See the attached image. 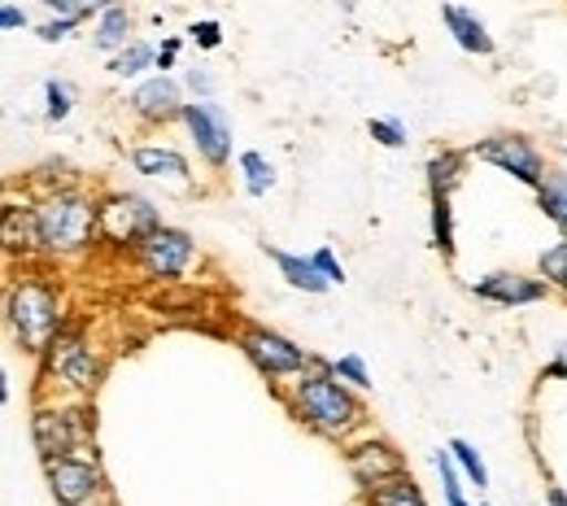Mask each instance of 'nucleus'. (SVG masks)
<instances>
[{
	"instance_id": "nucleus-37",
	"label": "nucleus",
	"mask_w": 567,
	"mask_h": 506,
	"mask_svg": "<svg viewBox=\"0 0 567 506\" xmlns=\"http://www.w3.org/2000/svg\"><path fill=\"white\" fill-rule=\"evenodd\" d=\"M546 375H550V380H567V345L555 350V362L546 366Z\"/></svg>"
},
{
	"instance_id": "nucleus-16",
	"label": "nucleus",
	"mask_w": 567,
	"mask_h": 506,
	"mask_svg": "<svg viewBox=\"0 0 567 506\" xmlns=\"http://www.w3.org/2000/svg\"><path fill=\"white\" fill-rule=\"evenodd\" d=\"M132 166L148 175V179H171V184H188L193 171H188V157L171 145H141L132 148Z\"/></svg>"
},
{
	"instance_id": "nucleus-34",
	"label": "nucleus",
	"mask_w": 567,
	"mask_h": 506,
	"mask_svg": "<svg viewBox=\"0 0 567 506\" xmlns=\"http://www.w3.org/2000/svg\"><path fill=\"white\" fill-rule=\"evenodd\" d=\"M184 83L197 92V101H214V74L210 71H202V66H197V71L184 74Z\"/></svg>"
},
{
	"instance_id": "nucleus-31",
	"label": "nucleus",
	"mask_w": 567,
	"mask_h": 506,
	"mask_svg": "<svg viewBox=\"0 0 567 506\" xmlns=\"http://www.w3.org/2000/svg\"><path fill=\"white\" fill-rule=\"evenodd\" d=\"M310 262L319 267V276H323L328 285H341V280H346V267H341V258H337L328 245H319V249L310 254Z\"/></svg>"
},
{
	"instance_id": "nucleus-10",
	"label": "nucleus",
	"mask_w": 567,
	"mask_h": 506,
	"mask_svg": "<svg viewBox=\"0 0 567 506\" xmlns=\"http://www.w3.org/2000/svg\"><path fill=\"white\" fill-rule=\"evenodd\" d=\"M193 258H197L193 236L184 227H166V223L136 249V262L148 280H179L193 267Z\"/></svg>"
},
{
	"instance_id": "nucleus-20",
	"label": "nucleus",
	"mask_w": 567,
	"mask_h": 506,
	"mask_svg": "<svg viewBox=\"0 0 567 506\" xmlns=\"http://www.w3.org/2000/svg\"><path fill=\"white\" fill-rule=\"evenodd\" d=\"M362 506H427V498L411 476H398V481H384V485L367 489V494H362Z\"/></svg>"
},
{
	"instance_id": "nucleus-14",
	"label": "nucleus",
	"mask_w": 567,
	"mask_h": 506,
	"mask_svg": "<svg viewBox=\"0 0 567 506\" xmlns=\"http://www.w3.org/2000/svg\"><path fill=\"white\" fill-rule=\"evenodd\" d=\"M132 114L141 118V123H153V127H162V123H171V118H184V87L171 79V74H153V79H144L141 87L132 92Z\"/></svg>"
},
{
	"instance_id": "nucleus-19",
	"label": "nucleus",
	"mask_w": 567,
	"mask_h": 506,
	"mask_svg": "<svg viewBox=\"0 0 567 506\" xmlns=\"http://www.w3.org/2000/svg\"><path fill=\"white\" fill-rule=\"evenodd\" d=\"M463 166H467V153H436L432 162H427V193L432 197H450L454 188H458V179H463Z\"/></svg>"
},
{
	"instance_id": "nucleus-21",
	"label": "nucleus",
	"mask_w": 567,
	"mask_h": 506,
	"mask_svg": "<svg viewBox=\"0 0 567 506\" xmlns=\"http://www.w3.org/2000/svg\"><path fill=\"white\" fill-rule=\"evenodd\" d=\"M537 206L559 227V236H567V171H550L546 175V184L537 188Z\"/></svg>"
},
{
	"instance_id": "nucleus-17",
	"label": "nucleus",
	"mask_w": 567,
	"mask_h": 506,
	"mask_svg": "<svg viewBox=\"0 0 567 506\" xmlns=\"http://www.w3.org/2000/svg\"><path fill=\"white\" fill-rule=\"evenodd\" d=\"M136 18L123 9V4H105L101 9V18H96V31H92V44L101 49V53H123L127 44H136Z\"/></svg>"
},
{
	"instance_id": "nucleus-38",
	"label": "nucleus",
	"mask_w": 567,
	"mask_h": 506,
	"mask_svg": "<svg viewBox=\"0 0 567 506\" xmlns=\"http://www.w3.org/2000/svg\"><path fill=\"white\" fill-rule=\"evenodd\" d=\"M546 506H567V489L550 485V489H546Z\"/></svg>"
},
{
	"instance_id": "nucleus-5",
	"label": "nucleus",
	"mask_w": 567,
	"mask_h": 506,
	"mask_svg": "<svg viewBox=\"0 0 567 506\" xmlns=\"http://www.w3.org/2000/svg\"><path fill=\"white\" fill-rule=\"evenodd\" d=\"M157 227H162V218L153 210V202H144L136 193H114L101 202V240L105 245L136 254Z\"/></svg>"
},
{
	"instance_id": "nucleus-9",
	"label": "nucleus",
	"mask_w": 567,
	"mask_h": 506,
	"mask_svg": "<svg viewBox=\"0 0 567 506\" xmlns=\"http://www.w3.org/2000/svg\"><path fill=\"white\" fill-rule=\"evenodd\" d=\"M31 441H35L44 463L71 458V454H79V445L87 441V420H83L79 406H40L35 420H31Z\"/></svg>"
},
{
	"instance_id": "nucleus-11",
	"label": "nucleus",
	"mask_w": 567,
	"mask_h": 506,
	"mask_svg": "<svg viewBox=\"0 0 567 506\" xmlns=\"http://www.w3.org/2000/svg\"><path fill=\"white\" fill-rule=\"evenodd\" d=\"M179 123L188 127V136H193L197 153L210 162L214 171L231 162V118H227L223 105H214V101H188Z\"/></svg>"
},
{
	"instance_id": "nucleus-2",
	"label": "nucleus",
	"mask_w": 567,
	"mask_h": 506,
	"mask_svg": "<svg viewBox=\"0 0 567 506\" xmlns=\"http://www.w3.org/2000/svg\"><path fill=\"white\" fill-rule=\"evenodd\" d=\"M31 223H35V249L40 254L74 258V254H87L101 236V202H92L74 188H58L31 206Z\"/></svg>"
},
{
	"instance_id": "nucleus-25",
	"label": "nucleus",
	"mask_w": 567,
	"mask_h": 506,
	"mask_svg": "<svg viewBox=\"0 0 567 506\" xmlns=\"http://www.w3.org/2000/svg\"><path fill=\"white\" fill-rule=\"evenodd\" d=\"M432 467H436V476H441L445 506H472L467 503V494H463V472H458V463H454L450 450H436V454H432Z\"/></svg>"
},
{
	"instance_id": "nucleus-26",
	"label": "nucleus",
	"mask_w": 567,
	"mask_h": 506,
	"mask_svg": "<svg viewBox=\"0 0 567 506\" xmlns=\"http://www.w3.org/2000/svg\"><path fill=\"white\" fill-rule=\"evenodd\" d=\"M537 276L550 285V292H567V236H559V240L537 258Z\"/></svg>"
},
{
	"instance_id": "nucleus-29",
	"label": "nucleus",
	"mask_w": 567,
	"mask_h": 506,
	"mask_svg": "<svg viewBox=\"0 0 567 506\" xmlns=\"http://www.w3.org/2000/svg\"><path fill=\"white\" fill-rule=\"evenodd\" d=\"M328 371L341 380V384H350V389H371V371H367V362L358 359V354H341V359H328Z\"/></svg>"
},
{
	"instance_id": "nucleus-33",
	"label": "nucleus",
	"mask_w": 567,
	"mask_h": 506,
	"mask_svg": "<svg viewBox=\"0 0 567 506\" xmlns=\"http://www.w3.org/2000/svg\"><path fill=\"white\" fill-rule=\"evenodd\" d=\"M74 27H79V18H53V22H44L40 27V40L44 44H58V40H66Z\"/></svg>"
},
{
	"instance_id": "nucleus-12",
	"label": "nucleus",
	"mask_w": 567,
	"mask_h": 506,
	"mask_svg": "<svg viewBox=\"0 0 567 506\" xmlns=\"http://www.w3.org/2000/svg\"><path fill=\"white\" fill-rule=\"evenodd\" d=\"M346 467H350V476L358 481L362 494L375 489V485H384V481L406 476V458H402L384 436H371V441H362V445H350V450H346Z\"/></svg>"
},
{
	"instance_id": "nucleus-7",
	"label": "nucleus",
	"mask_w": 567,
	"mask_h": 506,
	"mask_svg": "<svg viewBox=\"0 0 567 506\" xmlns=\"http://www.w3.org/2000/svg\"><path fill=\"white\" fill-rule=\"evenodd\" d=\"M44 476H49V489H53L58 506L105 503V472H101V463L87 458V454H71V458L44 463Z\"/></svg>"
},
{
	"instance_id": "nucleus-23",
	"label": "nucleus",
	"mask_w": 567,
	"mask_h": 506,
	"mask_svg": "<svg viewBox=\"0 0 567 506\" xmlns=\"http://www.w3.org/2000/svg\"><path fill=\"white\" fill-rule=\"evenodd\" d=\"M144 71H157V49L148 44V40H136V44H127L118 58H110V74L114 79H136Z\"/></svg>"
},
{
	"instance_id": "nucleus-30",
	"label": "nucleus",
	"mask_w": 567,
	"mask_h": 506,
	"mask_svg": "<svg viewBox=\"0 0 567 506\" xmlns=\"http://www.w3.org/2000/svg\"><path fill=\"white\" fill-rule=\"evenodd\" d=\"M367 132H371V141L384 148H402L406 145V123L402 118H371L367 123Z\"/></svg>"
},
{
	"instance_id": "nucleus-18",
	"label": "nucleus",
	"mask_w": 567,
	"mask_h": 506,
	"mask_svg": "<svg viewBox=\"0 0 567 506\" xmlns=\"http://www.w3.org/2000/svg\"><path fill=\"white\" fill-rule=\"evenodd\" d=\"M267 258L280 267V276L292 285V289H301V292H328L332 285L319 276V267L310 262V254L301 258V254H288V249H276V245H267Z\"/></svg>"
},
{
	"instance_id": "nucleus-22",
	"label": "nucleus",
	"mask_w": 567,
	"mask_h": 506,
	"mask_svg": "<svg viewBox=\"0 0 567 506\" xmlns=\"http://www.w3.org/2000/svg\"><path fill=\"white\" fill-rule=\"evenodd\" d=\"M240 179H245V193L249 197H267L271 188H276V166L258 153V148H249V153H240Z\"/></svg>"
},
{
	"instance_id": "nucleus-32",
	"label": "nucleus",
	"mask_w": 567,
	"mask_h": 506,
	"mask_svg": "<svg viewBox=\"0 0 567 506\" xmlns=\"http://www.w3.org/2000/svg\"><path fill=\"white\" fill-rule=\"evenodd\" d=\"M188 35H193V44H197V49H206V53L223 44V27H218L214 18H202V22H193V27H188Z\"/></svg>"
},
{
	"instance_id": "nucleus-8",
	"label": "nucleus",
	"mask_w": 567,
	"mask_h": 506,
	"mask_svg": "<svg viewBox=\"0 0 567 506\" xmlns=\"http://www.w3.org/2000/svg\"><path fill=\"white\" fill-rule=\"evenodd\" d=\"M44 366H49V375H58V380H62L66 389H74L79 397L92 393L96 380H101L96 350L87 345V337H83L79 328H62V332H58V341L44 350Z\"/></svg>"
},
{
	"instance_id": "nucleus-39",
	"label": "nucleus",
	"mask_w": 567,
	"mask_h": 506,
	"mask_svg": "<svg viewBox=\"0 0 567 506\" xmlns=\"http://www.w3.org/2000/svg\"><path fill=\"white\" fill-rule=\"evenodd\" d=\"M481 506H489V503H481Z\"/></svg>"
},
{
	"instance_id": "nucleus-13",
	"label": "nucleus",
	"mask_w": 567,
	"mask_h": 506,
	"mask_svg": "<svg viewBox=\"0 0 567 506\" xmlns=\"http://www.w3.org/2000/svg\"><path fill=\"white\" fill-rule=\"evenodd\" d=\"M472 292L481 301H494L506 310H519V306H537L550 297V285L542 276H519V271H489L481 280H472Z\"/></svg>"
},
{
	"instance_id": "nucleus-35",
	"label": "nucleus",
	"mask_w": 567,
	"mask_h": 506,
	"mask_svg": "<svg viewBox=\"0 0 567 506\" xmlns=\"http://www.w3.org/2000/svg\"><path fill=\"white\" fill-rule=\"evenodd\" d=\"M179 44H184L179 35H166V40H162V49H157V71H162V74L175 66V58H179Z\"/></svg>"
},
{
	"instance_id": "nucleus-3",
	"label": "nucleus",
	"mask_w": 567,
	"mask_h": 506,
	"mask_svg": "<svg viewBox=\"0 0 567 506\" xmlns=\"http://www.w3.org/2000/svg\"><path fill=\"white\" fill-rule=\"evenodd\" d=\"M4 314H9V328H13V337L22 341L27 354H44L58 341V332L66 328L62 297H58V289L49 280H40V276H22L9 289Z\"/></svg>"
},
{
	"instance_id": "nucleus-1",
	"label": "nucleus",
	"mask_w": 567,
	"mask_h": 506,
	"mask_svg": "<svg viewBox=\"0 0 567 506\" xmlns=\"http://www.w3.org/2000/svg\"><path fill=\"white\" fill-rule=\"evenodd\" d=\"M288 411L323 441H346L350 433H362V402L354 397L350 384H341L328 359H315V371H306L301 380H292V389L284 393Z\"/></svg>"
},
{
	"instance_id": "nucleus-15",
	"label": "nucleus",
	"mask_w": 567,
	"mask_h": 506,
	"mask_svg": "<svg viewBox=\"0 0 567 506\" xmlns=\"http://www.w3.org/2000/svg\"><path fill=\"white\" fill-rule=\"evenodd\" d=\"M441 22L450 27V35H454V44H458L463 53H476V58H489V53H494V35H489V27L476 18V9L441 4Z\"/></svg>"
},
{
	"instance_id": "nucleus-6",
	"label": "nucleus",
	"mask_w": 567,
	"mask_h": 506,
	"mask_svg": "<svg viewBox=\"0 0 567 506\" xmlns=\"http://www.w3.org/2000/svg\"><path fill=\"white\" fill-rule=\"evenodd\" d=\"M472 157L497 166L502 175H515V179H519V184H528V188H542V184H546V175H550V171H546L542 148L533 145L528 136H519V132H502V136L481 141V145L472 148Z\"/></svg>"
},
{
	"instance_id": "nucleus-4",
	"label": "nucleus",
	"mask_w": 567,
	"mask_h": 506,
	"mask_svg": "<svg viewBox=\"0 0 567 506\" xmlns=\"http://www.w3.org/2000/svg\"><path fill=\"white\" fill-rule=\"evenodd\" d=\"M236 341H240L245 359L254 362L267 380H301L306 371H315V354L310 350H301L297 341H288V337L262 328V323H245Z\"/></svg>"
},
{
	"instance_id": "nucleus-36",
	"label": "nucleus",
	"mask_w": 567,
	"mask_h": 506,
	"mask_svg": "<svg viewBox=\"0 0 567 506\" xmlns=\"http://www.w3.org/2000/svg\"><path fill=\"white\" fill-rule=\"evenodd\" d=\"M0 27H4V31H18V27H27V9H18V4H4V9H0Z\"/></svg>"
},
{
	"instance_id": "nucleus-28",
	"label": "nucleus",
	"mask_w": 567,
	"mask_h": 506,
	"mask_svg": "<svg viewBox=\"0 0 567 506\" xmlns=\"http://www.w3.org/2000/svg\"><path fill=\"white\" fill-rule=\"evenodd\" d=\"M44 101H49V123H66L74 110V87L66 79H49L44 83Z\"/></svg>"
},
{
	"instance_id": "nucleus-24",
	"label": "nucleus",
	"mask_w": 567,
	"mask_h": 506,
	"mask_svg": "<svg viewBox=\"0 0 567 506\" xmlns=\"http://www.w3.org/2000/svg\"><path fill=\"white\" fill-rule=\"evenodd\" d=\"M450 454H454V463H458V472L476 485V489H489V467H485V458H481V450L472 445V441H463V436H454L450 445H445Z\"/></svg>"
},
{
	"instance_id": "nucleus-27",
	"label": "nucleus",
	"mask_w": 567,
	"mask_h": 506,
	"mask_svg": "<svg viewBox=\"0 0 567 506\" xmlns=\"http://www.w3.org/2000/svg\"><path fill=\"white\" fill-rule=\"evenodd\" d=\"M432 240H436L441 258H454V210H450V197H432Z\"/></svg>"
}]
</instances>
